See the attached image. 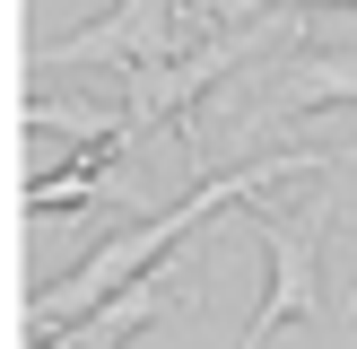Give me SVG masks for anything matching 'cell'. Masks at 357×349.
I'll list each match as a JSON object with an SVG mask.
<instances>
[{
  "mask_svg": "<svg viewBox=\"0 0 357 349\" xmlns=\"http://www.w3.org/2000/svg\"><path fill=\"white\" fill-rule=\"evenodd\" d=\"M183 297V271H166V262H149V271L131 279V288H114L87 323H52L35 349H114V341H131V332H149L157 314Z\"/></svg>",
  "mask_w": 357,
  "mask_h": 349,
  "instance_id": "obj_5",
  "label": "cell"
},
{
  "mask_svg": "<svg viewBox=\"0 0 357 349\" xmlns=\"http://www.w3.org/2000/svg\"><path fill=\"white\" fill-rule=\"evenodd\" d=\"M340 306H349V323H357V279H349V297H340Z\"/></svg>",
  "mask_w": 357,
  "mask_h": 349,
  "instance_id": "obj_8",
  "label": "cell"
},
{
  "mask_svg": "<svg viewBox=\"0 0 357 349\" xmlns=\"http://www.w3.org/2000/svg\"><path fill=\"white\" fill-rule=\"evenodd\" d=\"M314 105H357V52H305L279 70L271 114H314Z\"/></svg>",
  "mask_w": 357,
  "mask_h": 349,
  "instance_id": "obj_6",
  "label": "cell"
},
{
  "mask_svg": "<svg viewBox=\"0 0 357 349\" xmlns=\"http://www.w3.org/2000/svg\"><path fill=\"white\" fill-rule=\"evenodd\" d=\"M271 9H296V0H209V17H271ZM340 9H357V0H340Z\"/></svg>",
  "mask_w": 357,
  "mask_h": 349,
  "instance_id": "obj_7",
  "label": "cell"
},
{
  "mask_svg": "<svg viewBox=\"0 0 357 349\" xmlns=\"http://www.w3.org/2000/svg\"><path fill=\"white\" fill-rule=\"evenodd\" d=\"M279 35H305V17H296V9H271V17H227V27L209 35V44H192L183 61L122 70V114H131V131H149V122H174V131L201 149V114H192V105H201L209 87L227 79V70L261 61Z\"/></svg>",
  "mask_w": 357,
  "mask_h": 349,
  "instance_id": "obj_2",
  "label": "cell"
},
{
  "mask_svg": "<svg viewBox=\"0 0 357 349\" xmlns=\"http://www.w3.org/2000/svg\"><path fill=\"white\" fill-rule=\"evenodd\" d=\"M349 166H357V149H340V157H314V149H296V157H253V166H227V174H209V184L192 192V201L157 209L149 227H131V236H105L96 253H87L79 271L61 279V288H44V297H35L26 314H35V323L52 332V323H61V314H79V306H105V297H114V288H131V279L149 271V262L166 253L174 236H192V227H201V218H218V209H253L261 192L279 184V174H349Z\"/></svg>",
  "mask_w": 357,
  "mask_h": 349,
  "instance_id": "obj_1",
  "label": "cell"
},
{
  "mask_svg": "<svg viewBox=\"0 0 357 349\" xmlns=\"http://www.w3.org/2000/svg\"><path fill=\"white\" fill-rule=\"evenodd\" d=\"M331 227H340L331 192H314L296 218H279V209H261V201H253V236L271 244V297H261L253 332H244L236 349H261L271 332H288V323H323V271H314V244H323Z\"/></svg>",
  "mask_w": 357,
  "mask_h": 349,
  "instance_id": "obj_4",
  "label": "cell"
},
{
  "mask_svg": "<svg viewBox=\"0 0 357 349\" xmlns=\"http://www.w3.org/2000/svg\"><path fill=\"white\" fill-rule=\"evenodd\" d=\"M218 17L209 0H122V9L87 17V27L52 35L35 61L44 70H79V61H105V70H149V61H183L192 44H209Z\"/></svg>",
  "mask_w": 357,
  "mask_h": 349,
  "instance_id": "obj_3",
  "label": "cell"
}]
</instances>
